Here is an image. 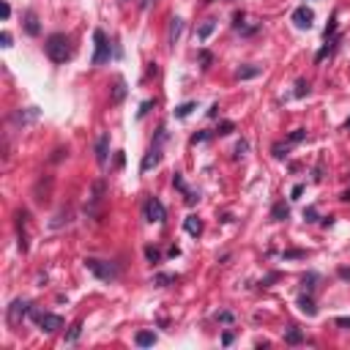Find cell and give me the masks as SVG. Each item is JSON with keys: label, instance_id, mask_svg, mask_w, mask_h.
<instances>
[{"label": "cell", "instance_id": "obj_22", "mask_svg": "<svg viewBox=\"0 0 350 350\" xmlns=\"http://www.w3.org/2000/svg\"><path fill=\"white\" fill-rule=\"evenodd\" d=\"M213 31H216V19H208V22H203V25L197 28V38H200V41H206V38L211 36Z\"/></svg>", "mask_w": 350, "mask_h": 350}, {"label": "cell", "instance_id": "obj_34", "mask_svg": "<svg viewBox=\"0 0 350 350\" xmlns=\"http://www.w3.org/2000/svg\"><path fill=\"white\" fill-rule=\"evenodd\" d=\"M287 148H290V143H285V145L276 143L274 145V156H276V159H285V156H287Z\"/></svg>", "mask_w": 350, "mask_h": 350}, {"label": "cell", "instance_id": "obj_14", "mask_svg": "<svg viewBox=\"0 0 350 350\" xmlns=\"http://www.w3.org/2000/svg\"><path fill=\"white\" fill-rule=\"evenodd\" d=\"M181 31H183V19H178V16H175L173 22H170V33H167V41H170V47H175V41H178V36H181Z\"/></svg>", "mask_w": 350, "mask_h": 350}, {"label": "cell", "instance_id": "obj_15", "mask_svg": "<svg viewBox=\"0 0 350 350\" xmlns=\"http://www.w3.org/2000/svg\"><path fill=\"white\" fill-rule=\"evenodd\" d=\"M339 41H342V36H334V38H328V41H326V47H323V49H320V52L318 55H315V61H323V58H326V55H331V52H334V49H336V44H339Z\"/></svg>", "mask_w": 350, "mask_h": 350}, {"label": "cell", "instance_id": "obj_11", "mask_svg": "<svg viewBox=\"0 0 350 350\" xmlns=\"http://www.w3.org/2000/svg\"><path fill=\"white\" fill-rule=\"evenodd\" d=\"M25 33H28V36H38V33H41L36 11H28V14H25Z\"/></svg>", "mask_w": 350, "mask_h": 350}, {"label": "cell", "instance_id": "obj_52", "mask_svg": "<svg viewBox=\"0 0 350 350\" xmlns=\"http://www.w3.org/2000/svg\"><path fill=\"white\" fill-rule=\"evenodd\" d=\"M345 126H348V129H350V121H348V123H345Z\"/></svg>", "mask_w": 350, "mask_h": 350}, {"label": "cell", "instance_id": "obj_44", "mask_svg": "<svg viewBox=\"0 0 350 350\" xmlns=\"http://www.w3.org/2000/svg\"><path fill=\"white\" fill-rule=\"evenodd\" d=\"M0 14H3V19H8V16H11V6H8V3H0Z\"/></svg>", "mask_w": 350, "mask_h": 350}, {"label": "cell", "instance_id": "obj_12", "mask_svg": "<svg viewBox=\"0 0 350 350\" xmlns=\"http://www.w3.org/2000/svg\"><path fill=\"white\" fill-rule=\"evenodd\" d=\"M290 216V206L285 203V200H279V203H274V208H271V219L274 222H285Z\"/></svg>", "mask_w": 350, "mask_h": 350}, {"label": "cell", "instance_id": "obj_35", "mask_svg": "<svg viewBox=\"0 0 350 350\" xmlns=\"http://www.w3.org/2000/svg\"><path fill=\"white\" fill-rule=\"evenodd\" d=\"M211 61H213V55L208 52V49H203V52H200V63H203V69H211Z\"/></svg>", "mask_w": 350, "mask_h": 350}, {"label": "cell", "instance_id": "obj_30", "mask_svg": "<svg viewBox=\"0 0 350 350\" xmlns=\"http://www.w3.org/2000/svg\"><path fill=\"white\" fill-rule=\"evenodd\" d=\"M334 36H336V16H331V22H328L326 31H323V38L328 41V38H334Z\"/></svg>", "mask_w": 350, "mask_h": 350}, {"label": "cell", "instance_id": "obj_2", "mask_svg": "<svg viewBox=\"0 0 350 350\" xmlns=\"http://www.w3.org/2000/svg\"><path fill=\"white\" fill-rule=\"evenodd\" d=\"M164 143H167V129L164 126H159V131H156V140L151 143V148H148V153L143 156V161H140V173H151V170H156L161 164V148H164Z\"/></svg>", "mask_w": 350, "mask_h": 350}, {"label": "cell", "instance_id": "obj_32", "mask_svg": "<svg viewBox=\"0 0 350 350\" xmlns=\"http://www.w3.org/2000/svg\"><path fill=\"white\" fill-rule=\"evenodd\" d=\"M304 219H306V222H318V219H320L318 208H315V206H306V208H304Z\"/></svg>", "mask_w": 350, "mask_h": 350}, {"label": "cell", "instance_id": "obj_41", "mask_svg": "<svg viewBox=\"0 0 350 350\" xmlns=\"http://www.w3.org/2000/svg\"><path fill=\"white\" fill-rule=\"evenodd\" d=\"M151 107H153V101H143V104H140V110H137V118H145V112H148Z\"/></svg>", "mask_w": 350, "mask_h": 350}, {"label": "cell", "instance_id": "obj_4", "mask_svg": "<svg viewBox=\"0 0 350 350\" xmlns=\"http://www.w3.org/2000/svg\"><path fill=\"white\" fill-rule=\"evenodd\" d=\"M93 44H96V52H93V58H91V66H104V63H110V58H112V49H110L107 33L101 31V28H96V31H93Z\"/></svg>", "mask_w": 350, "mask_h": 350}, {"label": "cell", "instance_id": "obj_47", "mask_svg": "<svg viewBox=\"0 0 350 350\" xmlns=\"http://www.w3.org/2000/svg\"><path fill=\"white\" fill-rule=\"evenodd\" d=\"M153 3H156V0H140V8H143V11H148V8L153 6Z\"/></svg>", "mask_w": 350, "mask_h": 350}, {"label": "cell", "instance_id": "obj_20", "mask_svg": "<svg viewBox=\"0 0 350 350\" xmlns=\"http://www.w3.org/2000/svg\"><path fill=\"white\" fill-rule=\"evenodd\" d=\"M191 110H197V101H186V104H178V107L173 110V115H175V118H189Z\"/></svg>", "mask_w": 350, "mask_h": 350}, {"label": "cell", "instance_id": "obj_43", "mask_svg": "<svg viewBox=\"0 0 350 350\" xmlns=\"http://www.w3.org/2000/svg\"><path fill=\"white\" fill-rule=\"evenodd\" d=\"M334 323H336L339 328H348V331H350V318H336Z\"/></svg>", "mask_w": 350, "mask_h": 350}, {"label": "cell", "instance_id": "obj_45", "mask_svg": "<svg viewBox=\"0 0 350 350\" xmlns=\"http://www.w3.org/2000/svg\"><path fill=\"white\" fill-rule=\"evenodd\" d=\"M0 44H3V47H11V33H6V31L0 33Z\"/></svg>", "mask_w": 350, "mask_h": 350}, {"label": "cell", "instance_id": "obj_40", "mask_svg": "<svg viewBox=\"0 0 350 350\" xmlns=\"http://www.w3.org/2000/svg\"><path fill=\"white\" fill-rule=\"evenodd\" d=\"M301 194H304V183H296V186H293V191H290V200H298Z\"/></svg>", "mask_w": 350, "mask_h": 350}, {"label": "cell", "instance_id": "obj_16", "mask_svg": "<svg viewBox=\"0 0 350 350\" xmlns=\"http://www.w3.org/2000/svg\"><path fill=\"white\" fill-rule=\"evenodd\" d=\"M123 99H126V82H123V77H118L112 88V104H121Z\"/></svg>", "mask_w": 350, "mask_h": 350}, {"label": "cell", "instance_id": "obj_49", "mask_svg": "<svg viewBox=\"0 0 350 350\" xmlns=\"http://www.w3.org/2000/svg\"><path fill=\"white\" fill-rule=\"evenodd\" d=\"M334 224V216H323V227H331Z\"/></svg>", "mask_w": 350, "mask_h": 350}, {"label": "cell", "instance_id": "obj_18", "mask_svg": "<svg viewBox=\"0 0 350 350\" xmlns=\"http://www.w3.org/2000/svg\"><path fill=\"white\" fill-rule=\"evenodd\" d=\"M38 118V107H28V112H16L14 115V123H31V121H36Z\"/></svg>", "mask_w": 350, "mask_h": 350}, {"label": "cell", "instance_id": "obj_36", "mask_svg": "<svg viewBox=\"0 0 350 350\" xmlns=\"http://www.w3.org/2000/svg\"><path fill=\"white\" fill-rule=\"evenodd\" d=\"M173 186H175L178 191H183V194L189 191V189H186V183H183V178H181V173H175V175H173Z\"/></svg>", "mask_w": 350, "mask_h": 350}, {"label": "cell", "instance_id": "obj_26", "mask_svg": "<svg viewBox=\"0 0 350 350\" xmlns=\"http://www.w3.org/2000/svg\"><path fill=\"white\" fill-rule=\"evenodd\" d=\"M293 96H296V99H304V96H309V82H306V80H298Z\"/></svg>", "mask_w": 350, "mask_h": 350}, {"label": "cell", "instance_id": "obj_23", "mask_svg": "<svg viewBox=\"0 0 350 350\" xmlns=\"http://www.w3.org/2000/svg\"><path fill=\"white\" fill-rule=\"evenodd\" d=\"M173 282H178V274H156L153 276V285H156V287H167Z\"/></svg>", "mask_w": 350, "mask_h": 350}, {"label": "cell", "instance_id": "obj_9", "mask_svg": "<svg viewBox=\"0 0 350 350\" xmlns=\"http://www.w3.org/2000/svg\"><path fill=\"white\" fill-rule=\"evenodd\" d=\"M107 159H110V134H99V140H96V161H99V167H104Z\"/></svg>", "mask_w": 350, "mask_h": 350}, {"label": "cell", "instance_id": "obj_5", "mask_svg": "<svg viewBox=\"0 0 350 350\" xmlns=\"http://www.w3.org/2000/svg\"><path fill=\"white\" fill-rule=\"evenodd\" d=\"M31 320H36L38 328L44 334H55L63 328V318L61 315H52V312H38V309H31Z\"/></svg>", "mask_w": 350, "mask_h": 350}, {"label": "cell", "instance_id": "obj_6", "mask_svg": "<svg viewBox=\"0 0 350 350\" xmlns=\"http://www.w3.org/2000/svg\"><path fill=\"white\" fill-rule=\"evenodd\" d=\"M145 219L148 222H159V224L167 219V208H164V203H161L159 197H153V194L145 200Z\"/></svg>", "mask_w": 350, "mask_h": 350}, {"label": "cell", "instance_id": "obj_19", "mask_svg": "<svg viewBox=\"0 0 350 350\" xmlns=\"http://www.w3.org/2000/svg\"><path fill=\"white\" fill-rule=\"evenodd\" d=\"M134 342H137L140 348H151V345H156V334H153V331H140V334L134 336Z\"/></svg>", "mask_w": 350, "mask_h": 350}, {"label": "cell", "instance_id": "obj_24", "mask_svg": "<svg viewBox=\"0 0 350 350\" xmlns=\"http://www.w3.org/2000/svg\"><path fill=\"white\" fill-rule=\"evenodd\" d=\"M104 200V181H96L93 183V194H91V206H99Z\"/></svg>", "mask_w": 350, "mask_h": 350}, {"label": "cell", "instance_id": "obj_10", "mask_svg": "<svg viewBox=\"0 0 350 350\" xmlns=\"http://www.w3.org/2000/svg\"><path fill=\"white\" fill-rule=\"evenodd\" d=\"M296 304H298V309L304 315H309V318H315L318 315V306H315V301H312V296L309 293H301V296L296 298Z\"/></svg>", "mask_w": 350, "mask_h": 350}, {"label": "cell", "instance_id": "obj_7", "mask_svg": "<svg viewBox=\"0 0 350 350\" xmlns=\"http://www.w3.org/2000/svg\"><path fill=\"white\" fill-rule=\"evenodd\" d=\"M25 315H31V301H22V298L11 301V306H8V323L16 326L19 318H25Z\"/></svg>", "mask_w": 350, "mask_h": 350}, {"label": "cell", "instance_id": "obj_51", "mask_svg": "<svg viewBox=\"0 0 350 350\" xmlns=\"http://www.w3.org/2000/svg\"><path fill=\"white\" fill-rule=\"evenodd\" d=\"M216 112H219V104H213L211 110H208V118H216Z\"/></svg>", "mask_w": 350, "mask_h": 350}, {"label": "cell", "instance_id": "obj_8", "mask_svg": "<svg viewBox=\"0 0 350 350\" xmlns=\"http://www.w3.org/2000/svg\"><path fill=\"white\" fill-rule=\"evenodd\" d=\"M293 22L298 25V28H312V22H315V11L312 8H306V6H298L296 11H293Z\"/></svg>", "mask_w": 350, "mask_h": 350}, {"label": "cell", "instance_id": "obj_17", "mask_svg": "<svg viewBox=\"0 0 350 350\" xmlns=\"http://www.w3.org/2000/svg\"><path fill=\"white\" fill-rule=\"evenodd\" d=\"M260 74H263L260 66H241L236 71V80H252V77H260Z\"/></svg>", "mask_w": 350, "mask_h": 350}, {"label": "cell", "instance_id": "obj_53", "mask_svg": "<svg viewBox=\"0 0 350 350\" xmlns=\"http://www.w3.org/2000/svg\"><path fill=\"white\" fill-rule=\"evenodd\" d=\"M206 3H211V0H206Z\"/></svg>", "mask_w": 350, "mask_h": 350}, {"label": "cell", "instance_id": "obj_1", "mask_svg": "<svg viewBox=\"0 0 350 350\" xmlns=\"http://www.w3.org/2000/svg\"><path fill=\"white\" fill-rule=\"evenodd\" d=\"M44 52L52 63H66L71 58V38L66 33H52L44 41Z\"/></svg>", "mask_w": 350, "mask_h": 350}, {"label": "cell", "instance_id": "obj_21", "mask_svg": "<svg viewBox=\"0 0 350 350\" xmlns=\"http://www.w3.org/2000/svg\"><path fill=\"white\" fill-rule=\"evenodd\" d=\"M285 342H287V345H301V342H304V334H301V328L290 326V328H287V334H285Z\"/></svg>", "mask_w": 350, "mask_h": 350}, {"label": "cell", "instance_id": "obj_38", "mask_svg": "<svg viewBox=\"0 0 350 350\" xmlns=\"http://www.w3.org/2000/svg\"><path fill=\"white\" fill-rule=\"evenodd\" d=\"M246 151H249V143H246V140H241V143L236 145V159H241V156H246Z\"/></svg>", "mask_w": 350, "mask_h": 350}, {"label": "cell", "instance_id": "obj_31", "mask_svg": "<svg viewBox=\"0 0 350 350\" xmlns=\"http://www.w3.org/2000/svg\"><path fill=\"white\" fill-rule=\"evenodd\" d=\"M282 257L285 260H298V257H306V252L304 249H287V252H282Z\"/></svg>", "mask_w": 350, "mask_h": 350}, {"label": "cell", "instance_id": "obj_37", "mask_svg": "<svg viewBox=\"0 0 350 350\" xmlns=\"http://www.w3.org/2000/svg\"><path fill=\"white\" fill-rule=\"evenodd\" d=\"M206 140H211V131H197V134H191V145L206 143Z\"/></svg>", "mask_w": 350, "mask_h": 350}, {"label": "cell", "instance_id": "obj_27", "mask_svg": "<svg viewBox=\"0 0 350 350\" xmlns=\"http://www.w3.org/2000/svg\"><path fill=\"white\" fill-rule=\"evenodd\" d=\"M315 282H318V274H315V271H309V274L301 279V285H304L306 293H312V290H315Z\"/></svg>", "mask_w": 350, "mask_h": 350}, {"label": "cell", "instance_id": "obj_42", "mask_svg": "<svg viewBox=\"0 0 350 350\" xmlns=\"http://www.w3.org/2000/svg\"><path fill=\"white\" fill-rule=\"evenodd\" d=\"M276 279H279V274H276V271H274V274H268L266 279L260 282V285H263V287H271V282H276Z\"/></svg>", "mask_w": 350, "mask_h": 350}, {"label": "cell", "instance_id": "obj_3", "mask_svg": "<svg viewBox=\"0 0 350 350\" xmlns=\"http://www.w3.org/2000/svg\"><path fill=\"white\" fill-rule=\"evenodd\" d=\"M85 268L91 271L96 279L101 282H115L121 276V268L118 263H110V260H99V257H85Z\"/></svg>", "mask_w": 350, "mask_h": 350}, {"label": "cell", "instance_id": "obj_29", "mask_svg": "<svg viewBox=\"0 0 350 350\" xmlns=\"http://www.w3.org/2000/svg\"><path fill=\"white\" fill-rule=\"evenodd\" d=\"M233 131H236V123H233V121H222L219 129H216V134H222V137H224V134H233Z\"/></svg>", "mask_w": 350, "mask_h": 350}, {"label": "cell", "instance_id": "obj_13", "mask_svg": "<svg viewBox=\"0 0 350 350\" xmlns=\"http://www.w3.org/2000/svg\"><path fill=\"white\" fill-rule=\"evenodd\" d=\"M183 230H186L189 236H200V233H203V222H200V216H186V219H183Z\"/></svg>", "mask_w": 350, "mask_h": 350}, {"label": "cell", "instance_id": "obj_28", "mask_svg": "<svg viewBox=\"0 0 350 350\" xmlns=\"http://www.w3.org/2000/svg\"><path fill=\"white\" fill-rule=\"evenodd\" d=\"M304 140H306V129H296V131H290L287 143H290V145H296V143H304Z\"/></svg>", "mask_w": 350, "mask_h": 350}, {"label": "cell", "instance_id": "obj_46", "mask_svg": "<svg viewBox=\"0 0 350 350\" xmlns=\"http://www.w3.org/2000/svg\"><path fill=\"white\" fill-rule=\"evenodd\" d=\"M336 274H339V279L350 282V268H339V271H336Z\"/></svg>", "mask_w": 350, "mask_h": 350}, {"label": "cell", "instance_id": "obj_50", "mask_svg": "<svg viewBox=\"0 0 350 350\" xmlns=\"http://www.w3.org/2000/svg\"><path fill=\"white\" fill-rule=\"evenodd\" d=\"M339 200H342V203H350V189H345L342 194H339Z\"/></svg>", "mask_w": 350, "mask_h": 350}, {"label": "cell", "instance_id": "obj_33", "mask_svg": "<svg viewBox=\"0 0 350 350\" xmlns=\"http://www.w3.org/2000/svg\"><path fill=\"white\" fill-rule=\"evenodd\" d=\"M80 334H82V323H74V328H71L69 336H66V342H77V339H80Z\"/></svg>", "mask_w": 350, "mask_h": 350}, {"label": "cell", "instance_id": "obj_48", "mask_svg": "<svg viewBox=\"0 0 350 350\" xmlns=\"http://www.w3.org/2000/svg\"><path fill=\"white\" fill-rule=\"evenodd\" d=\"M230 342H233V334H230V331L227 334H222V345H230Z\"/></svg>", "mask_w": 350, "mask_h": 350}, {"label": "cell", "instance_id": "obj_25", "mask_svg": "<svg viewBox=\"0 0 350 350\" xmlns=\"http://www.w3.org/2000/svg\"><path fill=\"white\" fill-rule=\"evenodd\" d=\"M145 257H148L151 266H159V263H161V252L156 249V246H145Z\"/></svg>", "mask_w": 350, "mask_h": 350}, {"label": "cell", "instance_id": "obj_39", "mask_svg": "<svg viewBox=\"0 0 350 350\" xmlns=\"http://www.w3.org/2000/svg\"><path fill=\"white\" fill-rule=\"evenodd\" d=\"M216 320H219V323H233L236 315H233V312H216Z\"/></svg>", "mask_w": 350, "mask_h": 350}]
</instances>
